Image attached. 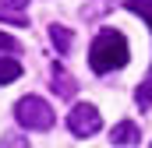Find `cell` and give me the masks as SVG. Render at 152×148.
Instances as JSON below:
<instances>
[{
	"label": "cell",
	"mask_w": 152,
	"mask_h": 148,
	"mask_svg": "<svg viewBox=\"0 0 152 148\" xmlns=\"http://www.w3.org/2000/svg\"><path fill=\"white\" fill-rule=\"evenodd\" d=\"M134 102H138L142 110H149V106H152V78L138 85V92H134Z\"/></svg>",
	"instance_id": "10"
},
{
	"label": "cell",
	"mask_w": 152,
	"mask_h": 148,
	"mask_svg": "<svg viewBox=\"0 0 152 148\" xmlns=\"http://www.w3.org/2000/svg\"><path fill=\"white\" fill-rule=\"evenodd\" d=\"M110 141H113V145H138V141H142V131H138L134 120H120L113 131H110Z\"/></svg>",
	"instance_id": "4"
},
{
	"label": "cell",
	"mask_w": 152,
	"mask_h": 148,
	"mask_svg": "<svg viewBox=\"0 0 152 148\" xmlns=\"http://www.w3.org/2000/svg\"><path fill=\"white\" fill-rule=\"evenodd\" d=\"M4 7H14V11H21V7H28V0H0Z\"/></svg>",
	"instance_id": "13"
},
{
	"label": "cell",
	"mask_w": 152,
	"mask_h": 148,
	"mask_svg": "<svg viewBox=\"0 0 152 148\" xmlns=\"http://www.w3.org/2000/svg\"><path fill=\"white\" fill-rule=\"evenodd\" d=\"M50 42L57 46V53H60V57H67V53H71V46H75V36H71V28L53 25V28H50Z\"/></svg>",
	"instance_id": "6"
},
{
	"label": "cell",
	"mask_w": 152,
	"mask_h": 148,
	"mask_svg": "<svg viewBox=\"0 0 152 148\" xmlns=\"http://www.w3.org/2000/svg\"><path fill=\"white\" fill-rule=\"evenodd\" d=\"M0 148H28V141H25L21 134H4V138H0Z\"/></svg>",
	"instance_id": "11"
},
{
	"label": "cell",
	"mask_w": 152,
	"mask_h": 148,
	"mask_svg": "<svg viewBox=\"0 0 152 148\" xmlns=\"http://www.w3.org/2000/svg\"><path fill=\"white\" fill-rule=\"evenodd\" d=\"M50 88H53V92H57L60 99H75V95H78V85H75V78H71V74L64 71L60 64H53V85H50Z\"/></svg>",
	"instance_id": "5"
},
{
	"label": "cell",
	"mask_w": 152,
	"mask_h": 148,
	"mask_svg": "<svg viewBox=\"0 0 152 148\" xmlns=\"http://www.w3.org/2000/svg\"><path fill=\"white\" fill-rule=\"evenodd\" d=\"M0 49H4V53H18L21 46H18V39H11V36H4V32H0Z\"/></svg>",
	"instance_id": "12"
},
{
	"label": "cell",
	"mask_w": 152,
	"mask_h": 148,
	"mask_svg": "<svg viewBox=\"0 0 152 148\" xmlns=\"http://www.w3.org/2000/svg\"><path fill=\"white\" fill-rule=\"evenodd\" d=\"M0 21H7V25H14V28H25V25H28V18H25L21 11H14V7H4V4H0Z\"/></svg>",
	"instance_id": "8"
},
{
	"label": "cell",
	"mask_w": 152,
	"mask_h": 148,
	"mask_svg": "<svg viewBox=\"0 0 152 148\" xmlns=\"http://www.w3.org/2000/svg\"><path fill=\"white\" fill-rule=\"evenodd\" d=\"M127 60H131L127 39L120 36L117 28H103L99 36L92 39V46H88V67L96 74L120 71V67H127Z\"/></svg>",
	"instance_id": "1"
},
{
	"label": "cell",
	"mask_w": 152,
	"mask_h": 148,
	"mask_svg": "<svg viewBox=\"0 0 152 148\" xmlns=\"http://www.w3.org/2000/svg\"><path fill=\"white\" fill-rule=\"evenodd\" d=\"M14 116H18V123L28 127V131H50L53 120H57L53 106H50L46 99H39V95H25V99H18Z\"/></svg>",
	"instance_id": "2"
},
{
	"label": "cell",
	"mask_w": 152,
	"mask_h": 148,
	"mask_svg": "<svg viewBox=\"0 0 152 148\" xmlns=\"http://www.w3.org/2000/svg\"><path fill=\"white\" fill-rule=\"evenodd\" d=\"M124 7L134 11V14H142V18L152 25V0H124Z\"/></svg>",
	"instance_id": "9"
},
{
	"label": "cell",
	"mask_w": 152,
	"mask_h": 148,
	"mask_svg": "<svg viewBox=\"0 0 152 148\" xmlns=\"http://www.w3.org/2000/svg\"><path fill=\"white\" fill-rule=\"evenodd\" d=\"M21 78V64L11 60V57H0V85H11Z\"/></svg>",
	"instance_id": "7"
},
{
	"label": "cell",
	"mask_w": 152,
	"mask_h": 148,
	"mask_svg": "<svg viewBox=\"0 0 152 148\" xmlns=\"http://www.w3.org/2000/svg\"><path fill=\"white\" fill-rule=\"evenodd\" d=\"M99 127H103L99 110H96V106H88V102H78L75 110L67 113V131H71L75 138H92Z\"/></svg>",
	"instance_id": "3"
}]
</instances>
